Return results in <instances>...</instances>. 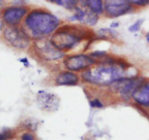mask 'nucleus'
I'll return each mask as SVG.
<instances>
[{
    "mask_svg": "<svg viewBox=\"0 0 149 140\" xmlns=\"http://www.w3.org/2000/svg\"><path fill=\"white\" fill-rule=\"evenodd\" d=\"M140 74L129 62L109 55L88 69L81 72V80L97 87H109L117 80Z\"/></svg>",
    "mask_w": 149,
    "mask_h": 140,
    "instance_id": "obj_1",
    "label": "nucleus"
},
{
    "mask_svg": "<svg viewBox=\"0 0 149 140\" xmlns=\"http://www.w3.org/2000/svg\"><path fill=\"white\" fill-rule=\"evenodd\" d=\"M87 26L78 24L61 25L49 37L52 45L62 52L74 50L82 43H90L95 37Z\"/></svg>",
    "mask_w": 149,
    "mask_h": 140,
    "instance_id": "obj_2",
    "label": "nucleus"
},
{
    "mask_svg": "<svg viewBox=\"0 0 149 140\" xmlns=\"http://www.w3.org/2000/svg\"><path fill=\"white\" fill-rule=\"evenodd\" d=\"M61 26L57 16L45 9H33L28 13L23 23V29L33 40L50 37Z\"/></svg>",
    "mask_w": 149,
    "mask_h": 140,
    "instance_id": "obj_3",
    "label": "nucleus"
},
{
    "mask_svg": "<svg viewBox=\"0 0 149 140\" xmlns=\"http://www.w3.org/2000/svg\"><path fill=\"white\" fill-rule=\"evenodd\" d=\"M147 80V77L138 74L117 80L109 86V90L125 102L132 101V96L137 89Z\"/></svg>",
    "mask_w": 149,
    "mask_h": 140,
    "instance_id": "obj_4",
    "label": "nucleus"
},
{
    "mask_svg": "<svg viewBox=\"0 0 149 140\" xmlns=\"http://www.w3.org/2000/svg\"><path fill=\"white\" fill-rule=\"evenodd\" d=\"M32 46L35 54L43 61H56L65 56V52L57 49L48 38L33 40Z\"/></svg>",
    "mask_w": 149,
    "mask_h": 140,
    "instance_id": "obj_5",
    "label": "nucleus"
},
{
    "mask_svg": "<svg viewBox=\"0 0 149 140\" xmlns=\"http://www.w3.org/2000/svg\"><path fill=\"white\" fill-rule=\"evenodd\" d=\"M3 36L10 46L17 50L28 48L32 40L23 27L18 26H7L4 29Z\"/></svg>",
    "mask_w": 149,
    "mask_h": 140,
    "instance_id": "obj_6",
    "label": "nucleus"
},
{
    "mask_svg": "<svg viewBox=\"0 0 149 140\" xmlns=\"http://www.w3.org/2000/svg\"><path fill=\"white\" fill-rule=\"evenodd\" d=\"M97 61L90 54L77 53L65 55L63 60V66L65 69L74 72H83L93 66L95 65Z\"/></svg>",
    "mask_w": 149,
    "mask_h": 140,
    "instance_id": "obj_7",
    "label": "nucleus"
},
{
    "mask_svg": "<svg viewBox=\"0 0 149 140\" xmlns=\"http://www.w3.org/2000/svg\"><path fill=\"white\" fill-rule=\"evenodd\" d=\"M104 13L106 17L116 18L133 11L128 0H104Z\"/></svg>",
    "mask_w": 149,
    "mask_h": 140,
    "instance_id": "obj_8",
    "label": "nucleus"
},
{
    "mask_svg": "<svg viewBox=\"0 0 149 140\" xmlns=\"http://www.w3.org/2000/svg\"><path fill=\"white\" fill-rule=\"evenodd\" d=\"M36 102L39 107L47 112L57 110L60 105V99L58 95L44 90L38 92Z\"/></svg>",
    "mask_w": 149,
    "mask_h": 140,
    "instance_id": "obj_9",
    "label": "nucleus"
},
{
    "mask_svg": "<svg viewBox=\"0 0 149 140\" xmlns=\"http://www.w3.org/2000/svg\"><path fill=\"white\" fill-rule=\"evenodd\" d=\"M28 13L25 7H10L3 12L2 18L7 26H19Z\"/></svg>",
    "mask_w": 149,
    "mask_h": 140,
    "instance_id": "obj_10",
    "label": "nucleus"
},
{
    "mask_svg": "<svg viewBox=\"0 0 149 140\" xmlns=\"http://www.w3.org/2000/svg\"><path fill=\"white\" fill-rule=\"evenodd\" d=\"M132 101L137 106L147 111L149 109V78L138 88L132 96Z\"/></svg>",
    "mask_w": 149,
    "mask_h": 140,
    "instance_id": "obj_11",
    "label": "nucleus"
},
{
    "mask_svg": "<svg viewBox=\"0 0 149 140\" xmlns=\"http://www.w3.org/2000/svg\"><path fill=\"white\" fill-rule=\"evenodd\" d=\"M75 13L70 18L71 21H78L88 26H93L97 24L99 20V15L93 13L87 9L83 10L77 7L75 9Z\"/></svg>",
    "mask_w": 149,
    "mask_h": 140,
    "instance_id": "obj_12",
    "label": "nucleus"
},
{
    "mask_svg": "<svg viewBox=\"0 0 149 140\" xmlns=\"http://www.w3.org/2000/svg\"><path fill=\"white\" fill-rule=\"evenodd\" d=\"M81 77L77 72L65 70L61 71L55 77V83L59 86H74L79 83Z\"/></svg>",
    "mask_w": 149,
    "mask_h": 140,
    "instance_id": "obj_13",
    "label": "nucleus"
},
{
    "mask_svg": "<svg viewBox=\"0 0 149 140\" xmlns=\"http://www.w3.org/2000/svg\"><path fill=\"white\" fill-rule=\"evenodd\" d=\"M84 7L98 15L104 13V1L103 0H85Z\"/></svg>",
    "mask_w": 149,
    "mask_h": 140,
    "instance_id": "obj_14",
    "label": "nucleus"
},
{
    "mask_svg": "<svg viewBox=\"0 0 149 140\" xmlns=\"http://www.w3.org/2000/svg\"><path fill=\"white\" fill-rule=\"evenodd\" d=\"M49 1L61 6L66 10H73L77 7L79 0H49Z\"/></svg>",
    "mask_w": 149,
    "mask_h": 140,
    "instance_id": "obj_15",
    "label": "nucleus"
},
{
    "mask_svg": "<svg viewBox=\"0 0 149 140\" xmlns=\"http://www.w3.org/2000/svg\"><path fill=\"white\" fill-rule=\"evenodd\" d=\"M143 22V19H139V20H138L136 22H135L133 24H132L130 26L129 31L130 32H132V33H136V32H139V31L141 30V27H142Z\"/></svg>",
    "mask_w": 149,
    "mask_h": 140,
    "instance_id": "obj_16",
    "label": "nucleus"
},
{
    "mask_svg": "<svg viewBox=\"0 0 149 140\" xmlns=\"http://www.w3.org/2000/svg\"><path fill=\"white\" fill-rule=\"evenodd\" d=\"M132 6L138 7H146L149 6V0H128Z\"/></svg>",
    "mask_w": 149,
    "mask_h": 140,
    "instance_id": "obj_17",
    "label": "nucleus"
},
{
    "mask_svg": "<svg viewBox=\"0 0 149 140\" xmlns=\"http://www.w3.org/2000/svg\"><path fill=\"white\" fill-rule=\"evenodd\" d=\"M90 104L93 108H103L104 106V104L98 98H95V99L90 100Z\"/></svg>",
    "mask_w": 149,
    "mask_h": 140,
    "instance_id": "obj_18",
    "label": "nucleus"
},
{
    "mask_svg": "<svg viewBox=\"0 0 149 140\" xmlns=\"http://www.w3.org/2000/svg\"><path fill=\"white\" fill-rule=\"evenodd\" d=\"M21 140H35L34 136L30 133H25L22 135Z\"/></svg>",
    "mask_w": 149,
    "mask_h": 140,
    "instance_id": "obj_19",
    "label": "nucleus"
},
{
    "mask_svg": "<svg viewBox=\"0 0 149 140\" xmlns=\"http://www.w3.org/2000/svg\"><path fill=\"white\" fill-rule=\"evenodd\" d=\"M7 135L4 134H1L0 133V140H7Z\"/></svg>",
    "mask_w": 149,
    "mask_h": 140,
    "instance_id": "obj_20",
    "label": "nucleus"
},
{
    "mask_svg": "<svg viewBox=\"0 0 149 140\" xmlns=\"http://www.w3.org/2000/svg\"><path fill=\"white\" fill-rule=\"evenodd\" d=\"M145 38H146V40L147 43L149 44V31L148 32H146V33Z\"/></svg>",
    "mask_w": 149,
    "mask_h": 140,
    "instance_id": "obj_21",
    "label": "nucleus"
},
{
    "mask_svg": "<svg viewBox=\"0 0 149 140\" xmlns=\"http://www.w3.org/2000/svg\"><path fill=\"white\" fill-rule=\"evenodd\" d=\"M146 113H147V116H148V119H149V109L146 111Z\"/></svg>",
    "mask_w": 149,
    "mask_h": 140,
    "instance_id": "obj_22",
    "label": "nucleus"
}]
</instances>
